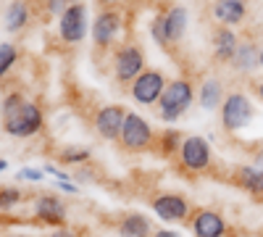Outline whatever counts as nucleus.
I'll list each match as a JSON object with an SVG mask.
<instances>
[{
	"mask_svg": "<svg viewBox=\"0 0 263 237\" xmlns=\"http://www.w3.org/2000/svg\"><path fill=\"white\" fill-rule=\"evenodd\" d=\"M153 140V129L150 124L137 116V114H126L124 126H121V142L126 150H145Z\"/></svg>",
	"mask_w": 263,
	"mask_h": 237,
	"instance_id": "obj_8",
	"label": "nucleus"
},
{
	"mask_svg": "<svg viewBox=\"0 0 263 237\" xmlns=\"http://www.w3.org/2000/svg\"><path fill=\"white\" fill-rule=\"evenodd\" d=\"M163 90H166V79L156 69L142 71L135 82H132V98H135L140 105H153L156 100H161Z\"/></svg>",
	"mask_w": 263,
	"mask_h": 237,
	"instance_id": "obj_5",
	"label": "nucleus"
},
{
	"mask_svg": "<svg viewBox=\"0 0 263 237\" xmlns=\"http://www.w3.org/2000/svg\"><path fill=\"white\" fill-rule=\"evenodd\" d=\"M58 32H61V37L66 42H71V45L82 42L84 34H87V6L84 3H71L69 8H66L58 16Z\"/></svg>",
	"mask_w": 263,
	"mask_h": 237,
	"instance_id": "obj_4",
	"label": "nucleus"
},
{
	"mask_svg": "<svg viewBox=\"0 0 263 237\" xmlns=\"http://www.w3.org/2000/svg\"><path fill=\"white\" fill-rule=\"evenodd\" d=\"M153 37H156L161 45L166 42H179L184 29H187V11L182 6H174L168 11H163L161 16L153 19Z\"/></svg>",
	"mask_w": 263,
	"mask_h": 237,
	"instance_id": "obj_3",
	"label": "nucleus"
},
{
	"mask_svg": "<svg viewBox=\"0 0 263 237\" xmlns=\"http://www.w3.org/2000/svg\"><path fill=\"white\" fill-rule=\"evenodd\" d=\"M124 119H126V114H124L121 105H105V108H100L98 116H95V129H98V135L105 137V140L121 137Z\"/></svg>",
	"mask_w": 263,
	"mask_h": 237,
	"instance_id": "obj_10",
	"label": "nucleus"
},
{
	"mask_svg": "<svg viewBox=\"0 0 263 237\" xmlns=\"http://www.w3.org/2000/svg\"><path fill=\"white\" fill-rule=\"evenodd\" d=\"M48 3H50V11L58 13V16H61L66 8H69V6H66V0H48Z\"/></svg>",
	"mask_w": 263,
	"mask_h": 237,
	"instance_id": "obj_26",
	"label": "nucleus"
},
{
	"mask_svg": "<svg viewBox=\"0 0 263 237\" xmlns=\"http://www.w3.org/2000/svg\"><path fill=\"white\" fill-rule=\"evenodd\" d=\"M213 48H216V56L221 61H232L234 53H237V37L232 29H218L216 32V40H213Z\"/></svg>",
	"mask_w": 263,
	"mask_h": 237,
	"instance_id": "obj_19",
	"label": "nucleus"
},
{
	"mask_svg": "<svg viewBox=\"0 0 263 237\" xmlns=\"http://www.w3.org/2000/svg\"><path fill=\"white\" fill-rule=\"evenodd\" d=\"M234 177H237V185L242 187L245 192H250L255 200H263V169H258V166H239Z\"/></svg>",
	"mask_w": 263,
	"mask_h": 237,
	"instance_id": "obj_16",
	"label": "nucleus"
},
{
	"mask_svg": "<svg viewBox=\"0 0 263 237\" xmlns=\"http://www.w3.org/2000/svg\"><path fill=\"white\" fill-rule=\"evenodd\" d=\"M18 179H32V182H40V179H42V171L24 169V171H18Z\"/></svg>",
	"mask_w": 263,
	"mask_h": 237,
	"instance_id": "obj_25",
	"label": "nucleus"
},
{
	"mask_svg": "<svg viewBox=\"0 0 263 237\" xmlns=\"http://www.w3.org/2000/svg\"><path fill=\"white\" fill-rule=\"evenodd\" d=\"M221 103V82L218 79H205L200 87V105L205 111H213Z\"/></svg>",
	"mask_w": 263,
	"mask_h": 237,
	"instance_id": "obj_20",
	"label": "nucleus"
},
{
	"mask_svg": "<svg viewBox=\"0 0 263 237\" xmlns=\"http://www.w3.org/2000/svg\"><path fill=\"white\" fill-rule=\"evenodd\" d=\"M195 93H192V84L187 79H174L166 84V90L158 100L161 105V116L166 121H174V119H179L187 108H190V103H192Z\"/></svg>",
	"mask_w": 263,
	"mask_h": 237,
	"instance_id": "obj_2",
	"label": "nucleus"
},
{
	"mask_svg": "<svg viewBox=\"0 0 263 237\" xmlns=\"http://www.w3.org/2000/svg\"><path fill=\"white\" fill-rule=\"evenodd\" d=\"M260 61H263V53H260Z\"/></svg>",
	"mask_w": 263,
	"mask_h": 237,
	"instance_id": "obj_34",
	"label": "nucleus"
},
{
	"mask_svg": "<svg viewBox=\"0 0 263 237\" xmlns=\"http://www.w3.org/2000/svg\"><path fill=\"white\" fill-rule=\"evenodd\" d=\"M27 19H29V6H27V0H13V3L8 6V11H6V29H8V32L24 29Z\"/></svg>",
	"mask_w": 263,
	"mask_h": 237,
	"instance_id": "obj_18",
	"label": "nucleus"
},
{
	"mask_svg": "<svg viewBox=\"0 0 263 237\" xmlns=\"http://www.w3.org/2000/svg\"><path fill=\"white\" fill-rule=\"evenodd\" d=\"M66 163H79V161H87L90 158V150H63L61 156Z\"/></svg>",
	"mask_w": 263,
	"mask_h": 237,
	"instance_id": "obj_24",
	"label": "nucleus"
},
{
	"mask_svg": "<svg viewBox=\"0 0 263 237\" xmlns=\"http://www.w3.org/2000/svg\"><path fill=\"white\" fill-rule=\"evenodd\" d=\"M119 234L121 237H150L153 227H150V222L142 216V213H129V216L121 222V227H119Z\"/></svg>",
	"mask_w": 263,
	"mask_h": 237,
	"instance_id": "obj_17",
	"label": "nucleus"
},
{
	"mask_svg": "<svg viewBox=\"0 0 263 237\" xmlns=\"http://www.w3.org/2000/svg\"><path fill=\"white\" fill-rule=\"evenodd\" d=\"M153 211H156L163 222L174 224V222H182V219L187 216L190 206H187V200H184L182 195H174V192H168V195H161V198L153 200Z\"/></svg>",
	"mask_w": 263,
	"mask_h": 237,
	"instance_id": "obj_12",
	"label": "nucleus"
},
{
	"mask_svg": "<svg viewBox=\"0 0 263 237\" xmlns=\"http://www.w3.org/2000/svg\"><path fill=\"white\" fill-rule=\"evenodd\" d=\"M258 95H260V100H263V84H260V87H258Z\"/></svg>",
	"mask_w": 263,
	"mask_h": 237,
	"instance_id": "obj_31",
	"label": "nucleus"
},
{
	"mask_svg": "<svg viewBox=\"0 0 263 237\" xmlns=\"http://www.w3.org/2000/svg\"><path fill=\"white\" fill-rule=\"evenodd\" d=\"M255 166H258V169H263V148L258 150V156H255Z\"/></svg>",
	"mask_w": 263,
	"mask_h": 237,
	"instance_id": "obj_29",
	"label": "nucleus"
},
{
	"mask_svg": "<svg viewBox=\"0 0 263 237\" xmlns=\"http://www.w3.org/2000/svg\"><path fill=\"white\" fill-rule=\"evenodd\" d=\"M21 200V190L16 187H0V211H8Z\"/></svg>",
	"mask_w": 263,
	"mask_h": 237,
	"instance_id": "obj_23",
	"label": "nucleus"
},
{
	"mask_svg": "<svg viewBox=\"0 0 263 237\" xmlns=\"http://www.w3.org/2000/svg\"><path fill=\"white\" fill-rule=\"evenodd\" d=\"M232 63H234L237 69H250L253 63H255V48L253 45H239L237 53H234V58H232Z\"/></svg>",
	"mask_w": 263,
	"mask_h": 237,
	"instance_id": "obj_21",
	"label": "nucleus"
},
{
	"mask_svg": "<svg viewBox=\"0 0 263 237\" xmlns=\"http://www.w3.org/2000/svg\"><path fill=\"white\" fill-rule=\"evenodd\" d=\"M253 119V103L242 93H232L221 103V121L227 129H242Z\"/></svg>",
	"mask_w": 263,
	"mask_h": 237,
	"instance_id": "obj_6",
	"label": "nucleus"
},
{
	"mask_svg": "<svg viewBox=\"0 0 263 237\" xmlns=\"http://www.w3.org/2000/svg\"><path fill=\"white\" fill-rule=\"evenodd\" d=\"M114 71L119 82H132L145 71V56L137 45H124L119 48L116 58H114Z\"/></svg>",
	"mask_w": 263,
	"mask_h": 237,
	"instance_id": "obj_7",
	"label": "nucleus"
},
{
	"mask_svg": "<svg viewBox=\"0 0 263 237\" xmlns=\"http://www.w3.org/2000/svg\"><path fill=\"white\" fill-rule=\"evenodd\" d=\"M50 237H77V234H74L71 229H63V227H61V229H55Z\"/></svg>",
	"mask_w": 263,
	"mask_h": 237,
	"instance_id": "obj_27",
	"label": "nucleus"
},
{
	"mask_svg": "<svg viewBox=\"0 0 263 237\" xmlns=\"http://www.w3.org/2000/svg\"><path fill=\"white\" fill-rule=\"evenodd\" d=\"M11 237H21V234H11Z\"/></svg>",
	"mask_w": 263,
	"mask_h": 237,
	"instance_id": "obj_33",
	"label": "nucleus"
},
{
	"mask_svg": "<svg viewBox=\"0 0 263 237\" xmlns=\"http://www.w3.org/2000/svg\"><path fill=\"white\" fill-rule=\"evenodd\" d=\"M192 234L195 237H224L227 234V222L221 219L218 211L203 208L195 213L192 219Z\"/></svg>",
	"mask_w": 263,
	"mask_h": 237,
	"instance_id": "obj_11",
	"label": "nucleus"
},
{
	"mask_svg": "<svg viewBox=\"0 0 263 237\" xmlns=\"http://www.w3.org/2000/svg\"><path fill=\"white\" fill-rule=\"evenodd\" d=\"M179 156H182V163L190 169V171H205L211 166V148L203 137H184L182 145H179Z\"/></svg>",
	"mask_w": 263,
	"mask_h": 237,
	"instance_id": "obj_9",
	"label": "nucleus"
},
{
	"mask_svg": "<svg viewBox=\"0 0 263 237\" xmlns=\"http://www.w3.org/2000/svg\"><path fill=\"white\" fill-rule=\"evenodd\" d=\"M121 29V16L116 11H103L92 24V40L98 45H111Z\"/></svg>",
	"mask_w": 263,
	"mask_h": 237,
	"instance_id": "obj_13",
	"label": "nucleus"
},
{
	"mask_svg": "<svg viewBox=\"0 0 263 237\" xmlns=\"http://www.w3.org/2000/svg\"><path fill=\"white\" fill-rule=\"evenodd\" d=\"M153 237H179V234L174 232V229H158V232L153 234Z\"/></svg>",
	"mask_w": 263,
	"mask_h": 237,
	"instance_id": "obj_28",
	"label": "nucleus"
},
{
	"mask_svg": "<svg viewBox=\"0 0 263 237\" xmlns=\"http://www.w3.org/2000/svg\"><path fill=\"white\" fill-rule=\"evenodd\" d=\"M16 63V48L11 42H0V77H6V71Z\"/></svg>",
	"mask_w": 263,
	"mask_h": 237,
	"instance_id": "obj_22",
	"label": "nucleus"
},
{
	"mask_svg": "<svg viewBox=\"0 0 263 237\" xmlns=\"http://www.w3.org/2000/svg\"><path fill=\"white\" fill-rule=\"evenodd\" d=\"M34 208H37V216L45 222V224L61 227L63 219H66V206L55 195H40L37 203H34Z\"/></svg>",
	"mask_w": 263,
	"mask_h": 237,
	"instance_id": "obj_14",
	"label": "nucleus"
},
{
	"mask_svg": "<svg viewBox=\"0 0 263 237\" xmlns=\"http://www.w3.org/2000/svg\"><path fill=\"white\" fill-rule=\"evenodd\" d=\"M6 166H8V163H6V161H3V158H0V171H3V169H6Z\"/></svg>",
	"mask_w": 263,
	"mask_h": 237,
	"instance_id": "obj_30",
	"label": "nucleus"
},
{
	"mask_svg": "<svg viewBox=\"0 0 263 237\" xmlns=\"http://www.w3.org/2000/svg\"><path fill=\"white\" fill-rule=\"evenodd\" d=\"M248 13V6L245 0H216L213 6V16L221 21L224 27H232V24H239Z\"/></svg>",
	"mask_w": 263,
	"mask_h": 237,
	"instance_id": "obj_15",
	"label": "nucleus"
},
{
	"mask_svg": "<svg viewBox=\"0 0 263 237\" xmlns=\"http://www.w3.org/2000/svg\"><path fill=\"white\" fill-rule=\"evenodd\" d=\"M100 3H116V0H100Z\"/></svg>",
	"mask_w": 263,
	"mask_h": 237,
	"instance_id": "obj_32",
	"label": "nucleus"
},
{
	"mask_svg": "<svg viewBox=\"0 0 263 237\" xmlns=\"http://www.w3.org/2000/svg\"><path fill=\"white\" fill-rule=\"evenodd\" d=\"M40 126H42L40 108L21 93H11L3 100V129L11 137H29L40 132Z\"/></svg>",
	"mask_w": 263,
	"mask_h": 237,
	"instance_id": "obj_1",
	"label": "nucleus"
}]
</instances>
